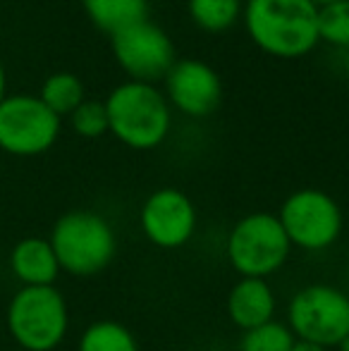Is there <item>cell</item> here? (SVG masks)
<instances>
[{
    "mask_svg": "<svg viewBox=\"0 0 349 351\" xmlns=\"http://www.w3.org/2000/svg\"><path fill=\"white\" fill-rule=\"evenodd\" d=\"M242 22L256 48L280 60L304 58L321 43L311 0H247Z\"/></svg>",
    "mask_w": 349,
    "mask_h": 351,
    "instance_id": "cell-1",
    "label": "cell"
},
{
    "mask_svg": "<svg viewBox=\"0 0 349 351\" xmlns=\"http://www.w3.org/2000/svg\"><path fill=\"white\" fill-rule=\"evenodd\" d=\"M108 132L134 151H151L168 139L173 127V108L156 84H117L106 101Z\"/></svg>",
    "mask_w": 349,
    "mask_h": 351,
    "instance_id": "cell-2",
    "label": "cell"
},
{
    "mask_svg": "<svg viewBox=\"0 0 349 351\" xmlns=\"http://www.w3.org/2000/svg\"><path fill=\"white\" fill-rule=\"evenodd\" d=\"M51 241L60 270L72 278H93L117 256V234L96 210H70L56 220Z\"/></svg>",
    "mask_w": 349,
    "mask_h": 351,
    "instance_id": "cell-3",
    "label": "cell"
},
{
    "mask_svg": "<svg viewBox=\"0 0 349 351\" xmlns=\"http://www.w3.org/2000/svg\"><path fill=\"white\" fill-rule=\"evenodd\" d=\"M5 325L24 351H53L70 330V308L58 287H19L8 304Z\"/></svg>",
    "mask_w": 349,
    "mask_h": 351,
    "instance_id": "cell-4",
    "label": "cell"
},
{
    "mask_svg": "<svg viewBox=\"0 0 349 351\" xmlns=\"http://www.w3.org/2000/svg\"><path fill=\"white\" fill-rule=\"evenodd\" d=\"M289 254L292 244L275 213L258 210L239 217L225 239V256L239 278L268 280L287 263Z\"/></svg>",
    "mask_w": 349,
    "mask_h": 351,
    "instance_id": "cell-5",
    "label": "cell"
},
{
    "mask_svg": "<svg viewBox=\"0 0 349 351\" xmlns=\"http://www.w3.org/2000/svg\"><path fill=\"white\" fill-rule=\"evenodd\" d=\"M287 328L297 339L333 349L349 337V294L333 285H306L287 304Z\"/></svg>",
    "mask_w": 349,
    "mask_h": 351,
    "instance_id": "cell-6",
    "label": "cell"
},
{
    "mask_svg": "<svg viewBox=\"0 0 349 351\" xmlns=\"http://www.w3.org/2000/svg\"><path fill=\"white\" fill-rule=\"evenodd\" d=\"M278 220L292 249L309 254L330 249L340 239L345 227L340 204L328 191L313 186L292 191L280 206Z\"/></svg>",
    "mask_w": 349,
    "mask_h": 351,
    "instance_id": "cell-7",
    "label": "cell"
},
{
    "mask_svg": "<svg viewBox=\"0 0 349 351\" xmlns=\"http://www.w3.org/2000/svg\"><path fill=\"white\" fill-rule=\"evenodd\" d=\"M60 136V117L38 96H5L0 103V148L12 156L46 153Z\"/></svg>",
    "mask_w": 349,
    "mask_h": 351,
    "instance_id": "cell-8",
    "label": "cell"
},
{
    "mask_svg": "<svg viewBox=\"0 0 349 351\" xmlns=\"http://www.w3.org/2000/svg\"><path fill=\"white\" fill-rule=\"evenodd\" d=\"M110 46L117 65L132 82L156 84L158 79H165L177 62L173 38L163 27L149 19L115 32L110 36Z\"/></svg>",
    "mask_w": 349,
    "mask_h": 351,
    "instance_id": "cell-9",
    "label": "cell"
},
{
    "mask_svg": "<svg viewBox=\"0 0 349 351\" xmlns=\"http://www.w3.org/2000/svg\"><path fill=\"white\" fill-rule=\"evenodd\" d=\"M139 227L146 239L158 249H182L196 234L199 213L184 191L163 186L146 196L141 204Z\"/></svg>",
    "mask_w": 349,
    "mask_h": 351,
    "instance_id": "cell-10",
    "label": "cell"
},
{
    "mask_svg": "<svg viewBox=\"0 0 349 351\" xmlns=\"http://www.w3.org/2000/svg\"><path fill=\"white\" fill-rule=\"evenodd\" d=\"M165 98L170 108L186 117H208L218 110L223 101V82L220 74L204 60L182 58L165 74Z\"/></svg>",
    "mask_w": 349,
    "mask_h": 351,
    "instance_id": "cell-11",
    "label": "cell"
},
{
    "mask_svg": "<svg viewBox=\"0 0 349 351\" xmlns=\"http://www.w3.org/2000/svg\"><path fill=\"white\" fill-rule=\"evenodd\" d=\"M228 318L237 330L247 332L263 323L275 320L278 299L268 280L258 278H239L228 294Z\"/></svg>",
    "mask_w": 349,
    "mask_h": 351,
    "instance_id": "cell-12",
    "label": "cell"
},
{
    "mask_svg": "<svg viewBox=\"0 0 349 351\" xmlns=\"http://www.w3.org/2000/svg\"><path fill=\"white\" fill-rule=\"evenodd\" d=\"M10 270L22 287H53L62 273L51 241L43 237H27L10 251Z\"/></svg>",
    "mask_w": 349,
    "mask_h": 351,
    "instance_id": "cell-13",
    "label": "cell"
},
{
    "mask_svg": "<svg viewBox=\"0 0 349 351\" xmlns=\"http://www.w3.org/2000/svg\"><path fill=\"white\" fill-rule=\"evenodd\" d=\"M82 8L86 17L110 36L130 24L149 19V0H82Z\"/></svg>",
    "mask_w": 349,
    "mask_h": 351,
    "instance_id": "cell-14",
    "label": "cell"
},
{
    "mask_svg": "<svg viewBox=\"0 0 349 351\" xmlns=\"http://www.w3.org/2000/svg\"><path fill=\"white\" fill-rule=\"evenodd\" d=\"M38 98L48 110H53L58 117L72 115L82 103L86 101L84 84L77 74L72 72H56L43 82Z\"/></svg>",
    "mask_w": 349,
    "mask_h": 351,
    "instance_id": "cell-15",
    "label": "cell"
},
{
    "mask_svg": "<svg viewBox=\"0 0 349 351\" xmlns=\"http://www.w3.org/2000/svg\"><path fill=\"white\" fill-rule=\"evenodd\" d=\"M242 0H186L191 22L206 34H223L242 19Z\"/></svg>",
    "mask_w": 349,
    "mask_h": 351,
    "instance_id": "cell-16",
    "label": "cell"
},
{
    "mask_svg": "<svg viewBox=\"0 0 349 351\" xmlns=\"http://www.w3.org/2000/svg\"><path fill=\"white\" fill-rule=\"evenodd\" d=\"M77 351H141L134 332L117 320H96L86 325Z\"/></svg>",
    "mask_w": 349,
    "mask_h": 351,
    "instance_id": "cell-17",
    "label": "cell"
},
{
    "mask_svg": "<svg viewBox=\"0 0 349 351\" xmlns=\"http://www.w3.org/2000/svg\"><path fill=\"white\" fill-rule=\"evenodd\" d=\"M294 335L282 320H270L254 330L242 332L239 351H289L294 344Z\"/></svg>",
    "mask_w": 349,
    "mask_h": 351,
    "instance_id": "cell-18",
    "label": "cell"
},
{
    "mask_svg": "<svg viewBox=\"0 0 349 351\" xmlns=\"http://www.w3.org/2000/svg\"><path fill=\"white\" fill-rule=\"evenodd\" d=\"M318 38L328 46L349 48V0L318 8Z\"/></svg>",
    "mask_w": 349,
    "mask_h": 351,
    "instance_id": "cell-19",
    "label": "cell"
},
{
    "mask_svg": "<svg viewBox=\"0 0 349 351\" xmlns=\"http://www.w3.org/2000/svg\"><path fill=\"white\" fill-rule=\"evenodd\" d=\"M72 130L84 139H98L108 134V112L106 103L101 101H84L75 112L70 115Z\"/></svg>",
    "mask_w": 349,
    "mask_h": 351,
    "instance_id": "cell-20",
    "label": "cell"
},
{
    "mask_svg": "<svg viewBox=\"0 0 349 351\" xmlns=\"http://www.w3.org/2000/svg\"><path fill=\"white\" fill-rule=\"evenodd\" d=\"M289 351H330V349L321 347V344H316V342H309V339H294Z\"/></svg>",
    "mask_w": 349,
    "mask_h": 351,
    "instance_id": "cell-21",
    "label": "cell"
},
{
    "mask_svg": "<svg viewBox=\"0 0 349 351\" xmlns=\"http://www.w3.org/2000/svg\"><path fill=\"white\" fill-rule=\"evenodd\" d=\"M5 91H8V77H5V67L0 62V103L5 101Z\"/></svg>",
    "mask_w": 349,
    "mask_h": 351,
    "instance_id": "cell-22",
    "label": "cell"
},
{
    "mask_svg": "<svg viewBox=\"0 0 349 351\" xmlns=\"http://www.w3.org/2000/svg\"><path fill=\"white\" fill-rule=\"evenodd\" d=\"M316 8H326V5H333V3H337V0H311Z\"/></svg>",
    "mask_w": 349,
    "mask_h": 351,
    "instance_id": "cell-23",
    "label": "cell"
},
{
    "mask_svg": "<svg viewBox=\"0 0 349 351\" xmlns=\"http://www.w3.org/2000/svg\"><path fill=\"white\" fill-rule=\"evenodd\" d=\"M340 351H349V337L345 339V342L340 344Z\"/></svg>",
    "mask_w": 349,
    "mask_h": 351,
    "instance_id": "cell-24",
    "label": "cell"
}]
</instances>
